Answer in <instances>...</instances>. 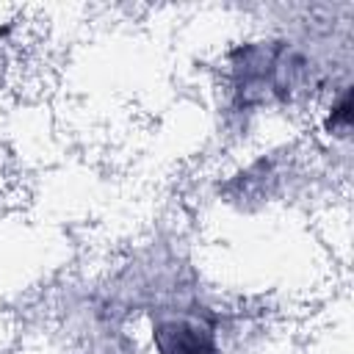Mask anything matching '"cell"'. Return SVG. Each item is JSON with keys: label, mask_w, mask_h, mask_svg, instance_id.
Segmentation results:
<instances>
[{"label": "cell", "mask_w": 354, "mask_h": 354, "mask_svg": "<svg viewBox=\"0 0 354 354\" xmlns=\"http://www.w3.org/2000/svg\"><path fill=\"white\" fill-rule=\"evenodd\" d=\"M158 354H218L210 326L194 318H163L155 324Z\"/></svg>", "instance_id": "cell-1"}]
</instances>
